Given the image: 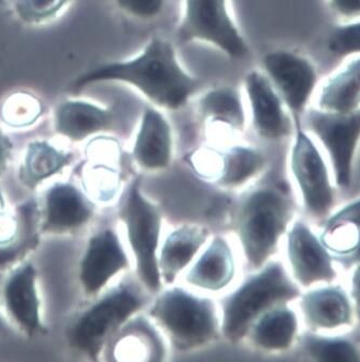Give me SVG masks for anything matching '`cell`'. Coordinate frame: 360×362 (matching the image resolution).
<instances>
[{
	"instance_id": "8fae6325",
	"label": "cell",
	"mask_w": 360,
	"mask_h": 362,
	"mask_svg": "<svg viewBox=\"0 0 360 362\" xmlns=\"http://www.w3.org/2000/svg\"><path fill=\"white\" fill-rule=\"evenodd\" d=\"M95 205L86 192L71 182H57L45 194L41 211V233H75L92 220Z\"/></svg>"
},
{
	"instance_id": "277c9868",
	"label": "cell",
	"mask_w": 360,
	"mask_h": 362,
	"mask_svg": "<svg viewBox=\"0 0 360 362\" xmlns=\"http://www.w3.org/2000/svg\"><path fill=\"white\" fill-rule=\"evenodd\" d=\"M291 203L272 189L255 191L246 199L238 219V233L248 262L260 267L272 254L291 219Z\"/></svg>"
},
{
	"instance_id": "2e32d148",
	"label": "cell",
	"mask_w": 360,
	"mask_h": 362,
	"mask_svg": "<svg viewBox=\"0 0 360 362\" xmlns=\"http://www.w3.org/2000/svg\"><path fill=\"white\" fill-rule=\"evenodd\" d=\"M116 125V112L84 100H67L55 109L54 129L73 143L96 134L111 131Z\"/></svg>"
},
{
	"instance_id": "3957f363",
	"label": "cell",
	"mask_w": 360,
	"mask_h": 362,
	"mask_svg": "<svg viewBox=\"0 0 360 362\" xmlns=\"http://www.w3.org/2000/svg\"><path fill=\"white\" fill-rule=\"evenodd\" d=\"M141 305L139 296L128 286L114 288L71 325L67 333L68 345L88 359L98 360L111 337Z\"/></svg>"
},
{
	"instance_id": "5b68a950",
	"label": "cell",
	"mask_w": 360,
	"mask_h": 362,
	"mask_svg": "<svg viewBox=\"0 0 360 362\" xmlns=\"http://www.w3.org/2000/svg\"><path fill=\"white\" fill-rule=\"evenodd\" d=\"M151 316L166 329L174 346L181 351L207 344L217 331L213 303L178 288L158 298L152 308Z\"/></svg>"
},
{
	"instance_id": "7402d4cb",
	"label": "cell",
	"mask_w": 360,
	"mask_h": 362,
	"mask_svg": "<svg viewBox=\"0 0 360 362\" xmlns=\"http://www.w3.org/2000/svg\"><path fill=\"white\" fill-rule=\"evenodd\" d=\"M232 277L234 260L232 252L226 240L217 238L189 272L187 281L205 289L220 290L227 286Z\"/></svg>"
},
{
	"instance_id": "836d02e7",
	"label": "cell",
	"mask_w": 360,
	"mask_h": 362,
	"mask_svg": "<svg viewBox=\"0 0 360 362\" xmlns=\"http://www.w3.org/2000/svg\"><path fill=\"white\" fill-rule=\"evenodd\" d=\"M12 149H13V146H12L11 141L8 139L7 135L0 131V175L3 174L7 168L10 158H11Z\"/></svg>"
},
{
	"instance_id": "d6a6232c",
	"label": "cell",
	"mask_w": 360,
	"mask_h": 362,
	"mask_svg": "<svg viewBox=\"0 0 360 362\" xmlns=\"http://www.w3.org/2000/svg\"><path fill=\"white\" fill-rule=\"evenodd\" d=\"M333 11L343 18H358L360 12V0H329Z\"/></svg>"
},
{
	"instance_id": "9c48e42d",
	"label": "cell",
	"mask_w": 360,
	"mask_h": 362,
	"mask_svg": "<svg viewBox=\"0 0 360 362\" xmlns=\"http://www.w3.org/2000/svg\"><path fill=\"white\" fill-rule=\"evenodd\" d=\"M306 119L311 131L318 136L329 152L337 182L341 187L349 186L352 161L359 139V112L340 115L312 109L306 113Z\"/></svg>"
},
{
	"instance_id": "4fadbf2b",
	"label": "cell",
	"mask_w": 360,
	"mask_h": 362,
	"mask_svg": "<svg viewBox=\"0 0 360 362\" xmlns=\"http://www.w3.org/2000/svg\"><path fill=\"white\" fill-rule=\"evenodd\" d=\"M37 281L36 267L26 262L12 271L4 286V302L10 318L30 339L45 332Z\"/></svg>"
},
{
	"instance_id": "f1b7e54d",
	"label": "cell",
	"mask_w": 360,
	"mask_h": 362,
	"mask_svg": "<svg viewBox=\"0 0 360 362\" xmlns=\"http://www.w3.org/2000/svg\"><path fill=\"white\" fill-rule=\"evenodd\" d=\"M304 345L308 355L316 361H358V354L355 347L345 339H320L308 335L306 337Z\"/></svg>"
},
{
	"instance_id": "5bb4252c",
	"label": "cell",
	"mask_w": 360,
	"mask_h": 362,
	"mask_svg": "<svg viewBox=\"0 0 360 362\" xmlns=\"http://www.w3.org/2000/svg\"><path fill=\"white\" fill-rule=\"evenodd\" d=\"M244 88L252 109L253 124L259 136L270 141L287 136L291 122L281 98L267 76L260 71H251L244 79Z\"/></svg>"
},
{
	"instance_id": "d4e9b609",
	"label": "cell",
	"mask_w": 360,
	"mask_h": 362,
	"mask_svg": "<svg viewBox=\"0 0 360 362\" xmlns=\"http://www.w3.org/2000/svg\"><path fill=\"white\" fill-rule=\"evenodd\" d=\"M200 111L203 117L216 122L242 129L246 123L241 98L236 88L220 86L210 90L201 98Z\"/></svg>"
},
{
	"instance_id": "603a6c76",
	"label": "cell",
	"mask_w": 360,
	"mask_h": 362,
	"mask_svg": "<svg viewBox=\"0 0 360 362\" xmlns=\"http://www.w3.org/2000/svg\"><path fill=\"white\" fill-rule=\"evenodd\" d=\"M208 233L198 226H185L167 238L160 257V269L167 283L174 281L176 275L188 264L205 243Z\"/></svg>"
},
{
	"instance_id": "9a60e30c",
	"label": "cell",
	"mask_w": 360,
	"mask_h": 362,
	"mask_svg": "<svg viewBox=\"0 0 360 362\" xmlns=\"http://www.w3.org/2000/svg\"><path fill=\"white\" fill-rule=\"evenodd\" d=\"M288 256L294 275L304 286L335 277L326 247L302 222H297L288 235Z\"/></svg>"
},
{
	"instance_id": "30bf717a",
	"label": "cell",
	"mask_w": 360,
	"mask_h": 362,
	"mask_svg": "<svg viewBox=\"0 0 360 362\" xmlns=\"http://www.w3.org/2000/svg\"><path fill=\"white\" fill-rule=\"evenodd\" d=\"M292 168L304 195L306 209L316 216H324L332 205L333 194L320 152L302 127H296Z\"/></svg>"
},
{
	"instance_id": "e0dca14e",
	"label": "cell",
	"mask_w": 360,
	"mask_h": 362,
	"mask_svg": "<svg viewBox=\"0 0 360 362\" xmlns=\"http://www.w3.org/2000/svg\"><path fill=\"white\" fill-rule=\"evenodd\" d=\"M172 149V129L164 115L152 107L144 108L133 145L136 162L148 170L164 168L169 163Z\"/></svg>"
},
{
	"instance_id": "ac0fdd59",
	"label": "cell",
	"mask_w": 360,
	"mask_h": 362,
	"mask_svg": "<svg viewBox=\"0 0 360 362\" xmlns=\"http://www.w3.org/2000/svg\"><path fill=\"white\" fill-rule=\"evenodd\" d=\"M73 156L47 141L28 144L18 168V180L30 190L38 188L43 181L63 172L71 164Z\"/></svg>"
},
{
	"instance_id": "44dd1931",
	"label": "cell",
	"mask_w": 360,
	"mask_h": 362,
	"mask_svg": "<svg viewBox=\"0 0 360 362\" xmlns=\"http://www.w3.org/2000/svg\"><path fill=\"white\" fill-rule=\"evenodd\" d=\"M301 308L306 320L318 328H335L351 322L349 300L337 288L308 292L302 298Z\"/></svg>"
},
{
	"instance_id": "7c38bea8",
	"label": "cell",
	"mask_w": 360,
	"mask_h": 362,
	"mask_svg": "<svg viewBox=\"0 0 360 362\" xmlns=\"http://www.w3.org/2000/svg\"><path fill=\"white\" fill-rule=\"evenodd\" d=\"M128 267L126 252L114 230L104 229L88 240L80 263V283L88 297L97 296L107 284Z\"/></svg>"
},
{
	"instance_id": "ba28073f",
	"label": "cell",
	"mask_w": 360,
	"mask_h": 362,
	"mask_svg": "<svg viewBox=\"0 0 360 362\" xmlns=\"http://www.w3.org/2000/svg\"><path fill=\"white\" fill-rule=\"evenodd\" d=\"M263 67L284 106L292 113L295 127H301L304 111L318 84L316 68L306 57L285 50L265 55Z\"/></svg>"
},
{
	"instance_id": "83f0119b",
	"label": "cell",
	"mask_w": 360,
	"mask_h": 362,
	"mask_svg": "<svg viewBox=\"0 0 360 362\" xmlns=\"http://www.w3.org/2000/svg\"><path fill=\"white\" fill-rule=\"evenodd\" d=\"M263 156L253 149L234 147L226 154L221 182L225 186H236L260 170Z\"/></svg>"
},
{
	"instance_id": "e575fe53",
	"label": "cell",
	"mask_w": 360,
	"mask_h": 362,
	"mask_svg": "<svg viewBox=\"0 0 360 362\" xmlns=\"http://www.w3.org/2000/svg\"><path fill=\"white\" fill-rule=\"evenodd\" d=\"M6 330H7V326H6V322L3 317L0 315V333H4Z\"/></svg>"
},
{
	"instance_id": "ffe728a7",
	"label": "cell",
	"mask_w": 360,
	"mask_h": 362,
	"mask_svg": "<svg viewBox=\"0 0 360 362\" xmlns=\"http://www.w3.org/2000/svg\"><path fill=\"white\" fill-rule=\"evenodd\" d=\"M18 229L7 244L0 246V272L18 264L40 242L41 211L34 199L18 205L16 211Z\"/></svg>"
},
{
	"instance_id": "52a82bcc",
	"label": "cell",
	"mask_w": 360,
	"mask_h": 362,
	"mask_svg": "<svg viewBox=\"0 0 360 362\" xmlns=\"http://www.w3.org/2000/svg\"><path fill=\"white\" fill-rule=\"evenodd\" d=\"M176 38L181 43H209L232 59H244L248 53L246 39L228 11L227 0H185Z\"/></svg>"
},
{
	"instance_id": "484cf974",
	"label": "cell",
	"mask_w": 360,
	"mask_h": 362,
	"mask_svg": "<svg viewBox=\"0 0 360 362\" xmlns=\"http://www.w3.org/2000/svg\"><path fill=\"white\" fill-rule=\"evenodd\" d=\"M323 245L338 255L358 252L359 245V203L351 204L327 223Z\"/></svg>"
},
{
	"instance_id": "7a4b0ae2",
	"label": "cell",
	"mask_w": 360,
	"mask_h": 362,
	"mask_svg": "<svg viewBox=\"0 0 360 362\" xmlns=\"http://www.w3.org/2000/svg\"><path fill=\"white\" fill-rule=\"evenodd\" d=\"M297 296V287L286 276L281 264L268 265L224 302V334L230 342H238L261 313Z\"/></svg>"
},
{
	"instance_id": "1f68e13d",
	"label": "cell",
	"mask_w": 360,
	"mask_h": 362,
	"mask_svg": "<svg viewBox=\"0 0 360 362\" xmlns=\"http://www.w3.org/2000/svg\"><path fill=\"white\" fill-rule=\"evenodd\" d=\"M115 3L133 18L151 20L162 12L164 0H115Z\"/></svg>"
},
{
	"instance_id": "f546056e",
	"label": "cell",
	"mask_w": 360,
	"mask_h": 362,
	"mask_svg": "<svg viewBox=\"0 0 360 362\" xmlns=\"http://www.w3.org/2000/svg\"><path fill=\"white\" fill-rule=\"evenodd\" d=\"M359 21L337 25L329 33L327 38V50L335 57H353L359 53Z\"/></svg>"
},
{
	"instance_id": "d6986e66",
	"label": "cell",
	"mask_w": 360,
	"mask_h": 362,
	"mask_svg": "<svg viewBox=\"0 0 360 362\" xmlns=\"http://www.w3.org/2000/svg\"><path fill=\"white\" fill-rule=\"evenodd\" d=\"M360 100L359 57H352L337 73L328 78L320 90L318 106L327 112L349 113L358 111Z\"/></svg>"
},
{
	"instance_id": "8992f818",
	"label": "cell",
	"mask_w": 360,
	"mask_h": 362,
	"mask_svg": "<svg viewBox=\"0 0 360 362\" xmlns=\"http://www.w3.org/2000/svg\"><path fill=\"white\" fill-rule=\"evenodd\" d=\"M119 217L126 226L140 279L148 289L157 291L160 288V272L156 249L160 240L162 216L153 204L142 195L139 178L133 179L124 193Z\"/></svg>"
},
{
	"instance_id": "cb8c5ba5",
	"label": "cell",
	"mask_w": 360,
	"mask_h": 362,
	"mask_svg": "<svg viewBox=\"0 0 360 362\" xmlns=\"http://www.w3.org/2000/svg\"><path fill=\"white\" fill-rule=\"evenodd\" d=\"M297 331L295 314L285 306L265 313L255 325L253 339L257 346L268 351L287 349Z\"/></svg>"
},
{
	"instance_id": "4dcf8cb0",
	"label": "cell",
	"mask_w": 360,
	"mask_h": 362,
	"mask_svg": "<svg viewBox=\"0 0 360 362\" xmlns=\"http://www.w3.org/2000/svg\"><path fill=\"white\" fill-rule=\"evenodd\" d=\"M69 0H13L16 16L28 24H38L54 18Z\"/></svg>"
},
{
	"instance_id": "6da1fadb",
	"label": "cell",
	"mask_w": 360,
	"mask_h": 362,
	"mask_svg": "<svg viewBox=\"0 0 360 362\" xmlns=\"http://www.w3.org/2000/svg\"><path fill=\"white\" fill-rule=\"evenodd\" d=\"M124 82L137 88L153 104L166 109L184 106L200 88V80L187 73L169 41L153 37L138 57L125 62L102 64L72 83L78 93L90 84Z\"/></svg>"
},
{
	"instance_id": "4316f807",
	"label": "cell",
	"mask_w": 360,
	"mask_h": 362,
	"mask_svg": "<svg viewBox=\"0 0 360 362\" xmlns=\"http://www.w3.org/2000/svg\"><path fill=\"white\" fill-rule=\"evenodd\" d=\"M43 104L37 96L26 92L11 94L0 109V118L12 129L32 127L41 118Z\"/></svg>"
}]
</instances>
